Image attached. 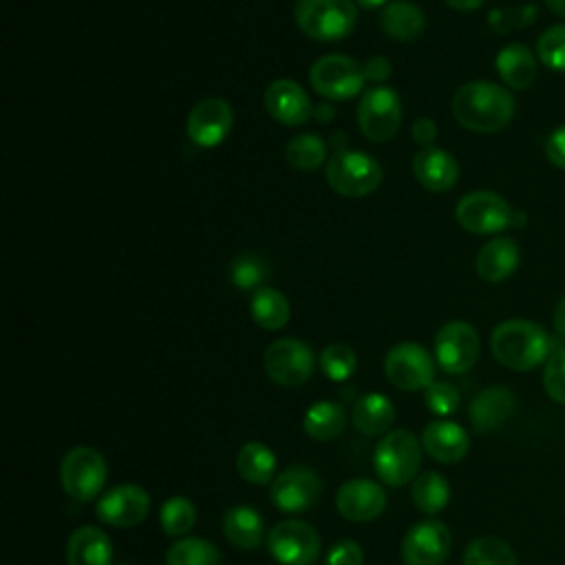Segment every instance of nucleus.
<instances>
[{"label": "nucleus", "mask_w": 565, "mask_h": 565, "mask_svg": "<svg viewBox=\"0 0 565 565\" xmlns=\"http://www.w3.org/2000/svg\"><path fill=\"white\" fill-rule=\"evenodd\" d=\"M512 93L494 82H468L452 97L455 119L472 132H497L514 117Z\"/></svg>", "instance_id": "nucleus-1"}, {"label": "nucleus", "mask_w": 565, "mask_h": 565, "mask_svg": "<svg viewBox=\"0 0 565 565\" xmlns=\"http://www.w3.org/2000/svg\"><path fill=\"white\" fill-rule=\"evenodd\" d=\"M547 331L532 320L499 322L490 335V351L499 364L512 371H532L552 353Z\"/></svg>", "instance_id": "nucleus-2"}, {"label": "nucleus", "mask_w": 565, "mask_h": 565, "mask_svg": "<svg viewBox=\"0 0 565 565\" xmlns=\"http://www.w3.org/2000/svg\"><path fill=\"white\" fill-rule=\"evenodd\" d=\"M298 29L318 42H335L355 29L353 0H298L294 9Z\"/></svg>", "instance_id": "nucleus-3"}, {"label": "nucleus", "mask_w": 565, "mask_h": 565, "mask_svg": "<svg viewBox=\"0 0 565 565\" xmlns=\"http://www.w3.org/2000/svg\"><path fill=\"white\" fill-rule=\"evenodd\" d=\"M422 463V441L411 430H391L377 441L373 452L375 475L388 486H404L417 477Z\"/></svg>", "instance_id": "nucleus-4"}, {"label": "nucleus", "mask_w": 565, "mask_h": 565, "mask_svg": "<svg viewBox=\"0 0 565 565\" xmlns=\"http://www.w3.org/2000/svg\"><path fill=\"white\" fill-rule=\"evenodd\" d=\"M327 183L333 192L342 196H366L371 194L382 181L380 163L358 150H338L327 159Z\"/></svg>", "instance_id": "nucleus-5"}, {"label": "nucleus", "mask_w": 565, "mask_h": 565, "mask_svg": "<svg viewBox=\"0 0 565 565\" xmlns=\"http://www.w3.org/2000/svg\"><path fill=\"white\" fill-rule=\"evenodd\" d=\"M455 218L472 234H497L510 225H523V216L516 214L503 196L488 190L461 196L455 207Z\"/></svg>", "instance_id": "nucleus-6"}, {"label": "nucleus", "mask_w": 565, "mask_h": 565, "mask_svg": "<svg viewBox=\"0 0 565 565\" xmlns=\"http://www.w3.org/2000/svg\"><path fill=\"white\" fill-rule=\"evenodd\" d=\"M309 82L324 99L347 102L362 93L366 77L355 60L340 53H329L313 62L309 68Z\"/></svg>", "instance_id": "nucleus-7"}, {"label": "nucleus", "mask_w": 565, "mask_h": 565, "mask_svg": "<svg viewBox=\"0 0 565 565\" xmlns=\"http://www.w3.org/2000/svg\"><path fill=\"white\" fill-rule=\"evenodd\" d=\"M106 475L108 468L104 457L88 446L71 448L60 466V481L64 492L82 503L95 499L102 492Z\"/></svg>", "instance_id": "nucleus-8"}, {"label": "nucleus", "mask_w": 565, "mask_h": 565, "mask_svg": "<svg viewBox=\"0 0 565 565\" xmlns=\"http://www.w3.org/2000/svg\"><path fill=\"white\" fill-rule=\"evenodd\" d=\"M265 373L271 382L280 386H300L305 384L316 369V358L309 344L296 338H280L271 342L263 355Z\"/></svg>", "instance_id": "nucleus-9"}, {"label": "nucleus", "mask_w": 565, "mask_h": 565, "mask_svg": "<svg viewBox=\"0 0 565 565\" xmlns=\"http://www.w3.org/2000/svg\"><path fill=\"white\" fill-rule=\"evenodd\" d=\"M399 124L402 102L393 88L377 86L362 95L358 104V126L366 139L375 143L388 141L395 137Z\"/></svg>", "instance_id": "nucleus-10"}, {"label": "nucleus", "mask_w": 565, "mask_h": 565, "mask_svg": "<svg viewBox=\"0 0 565 565\" xmlns=\"http://www.w3.org/2000/svg\"><path fill=\"white\" fill-rule=\"evenodd\" d=\"M384 375L402 391H419L435 382V362L417 342H399L384 358Z\"/></svg>", "instance_id": "nucleus-11"}, {"label": "nucleus", "mask_w": 565, "mask_h": 565, "mask_svg": "<svg viewBox=\"0 0 565 565\" xmlns=\"http://www.w3.org/2000/svg\"><path fill=\"white\" fill-rule=\"evenodd\" d=\"M479 358L477 329L466 320L446 322L435 335V360L450 373L461 375L475 366Z\"/></svg>", "instance_id": "nucleus-12"}, {"label": "nucleus", "mask_w": 565, "mask_h": 565, "mask_svg": "<svg viewBox=\"0 0 565 565\" xmlns=\"http://www.w3.org/2000/svg\"><path fill=\"white\" fill-rule=\"evenodd\" d=\"M267 550L280 565H311L320 554V536L309 523L287 519L267 534Z\"/></svg>", "instance_id": "nucleus-13"}, {"label": "nucleus", "mask_w": 565, "mask_h": 565, "mask_svg": "<svg viewBox=\"0 0 565 565\" xmlns=\"http://www.w3.org/2000/svg\"><path fill=\"white\" fill-rule=\"evenodd\" d=\"M322 481L311 468L289 466L280 475H276L269 497L278 510L287 514H298L311 510L318 503Z\"/></svg>", "instance_id": "nucleus-14"}, {"label": "nucleus", "mask_w": 565, "mask_h": 565, "mask_svg": "<svg viewBox=\"0 0 565 565\" xmlns=\"http://www.w3.org/2000/svg\"><path fill=\"white\" fill-rule=\"evenodd\" d=\"M452 536L446 523L426 519L415 523L402 539L404 565H441L450 554Z\"/></svg>", "instance_id": "nucleus-15"}, {"label": "nucleus", "mask_w": 565, "mask_h": 565, "mask_svg": "<svg viewBox=\"0 0 565 565\" xmlns=\"http://www.w3.org/2000/svg\"><path fill=\"white\" fill-rule=\"evenodd\" d=\"M150 510V497L135 483H121L110 488L97 501L95 514L102 523L113 527H132L146 519Z\"/></svg>", "instance_id": "nucleus-16"}, {"label": "nucleus", "mask_w": 565, "mask_h": 565, "mask_svg": "<svg viewBox=\"0 0 565 565\" xmlns=\"http://www.w3.org/2000/svg\"><path fill=\"white\" fill-rule=\"evenodd\" d=\"M232 106L221 97L201 99L188 115V137L201 148L218 146L232 130Z\"/></svg>", "instance_id": "nucleus-17"}, {"label": "nucleus", "mask_w": 565, "mask_h": 565, "mask_svg": "<svg viewBox=\"0 0 565 565\" xmlns=\"http://www.w3.org/2000/svg\"><path fill=\"white\" fill-rule=\"evenodd\" d=\"M335 508L347 521H373L386 508V492L371 479H349L335 494Z\"/></svg>", "instance_id": "nucleus-18"}, {"label": "nucleus", "mask_w": 565, "mask_h": 565, "mask_svg": "<svg viewBox=\"0 0 565 565\" xmlns=\"http://www.w3.org/2000/svg\"><path fill=\"white\" fill-rule=\"evenodd\" d=\"M265 110L285 126H300L313 115V106L300 84L294 79H276L265 90Z\"/></svg>", "instance_id": "nucleus-19"}, {"label": "nucleus", "mask_w": 565, "mask_h": 565, "mask_svg": "<svg viewBox=\"0 0 565 565\" xmlns=\"http://www.w3.org/2000/svg\"><path fill=\"white\" fill-rule=\"evenodd\" d=\"M514 406L516 395L508 386H488L472 397L468 417L477 433H492L508 422Z\"/></svg>", "instance_id": "nucleus-20"}, {"label": "nucleus", "mask_w": 565, "mask_h": 565, "mask_svg": "<svg viewBox=\"0 0 565 565\" xmlns=\"http://www.w3.org/2000/svg\"><path fill=\"white\" fill-rule=\"evenodd\" d=\"M413 174L426 190L448 192L459 179V163L444 148L428 146L413 157Z\"/></svg>", "instance_id": "nucleus-21"}, {"label": "nucleus", "mask_w": 565, "mask_h": 565, "mask_svg": "<svg viewBox=\"0 0 565 565\" xmlns=\"http://www.w3.org/2000/svg\"><path fill=\"white\" fill-rule=\"evenodd\" d=\"M424 450L439 463L461 461L470 448L468 433L448 419H435L422 430Z\"/></svg>", "instance_id": "nucleus-22"}, {"label": "nucleus", "mask_w": 565, "mask_h": 565, "mask_svg": "<svg viewBox=\"0 0 565 565\" xmlns=\"http://www.w3.org/2000/svg\"><path fill=\"white\" fill-rule=\"evenodd\" d=\"M519 260H521V252L516 241L508 236H499V238H490L479 249L475 267L479 278L488 282H501L514 274V269L519 267Z\"/></svg>", "instance_id": "nucleus-23"}, {"label": "nucleus", "mask_w": 565, "mask_h": 565, "mask_svg": "<svg viewBox=\"0 0 565 565\" xmlns=\"http://www.w3.org/2000/svg\"><path fill=\"white\" fill-rule=\"evenodd\" d=\"M113 545L104 530L93 525L77 527L66 541L68 565H110Z\"/></svg>", "instance_id": "nucleus-24"}, {"label": "nucleus", "mask_w": 565, "mask_h": 565, "mask_svg": "<svg viewBox=\"0 0 565 565\" xmlns=\"http://www.w3.org/2000/svg\"><path fill=\"white\" fill-rule=\"evenodd\" d=\"M494 66L505 86L514 90H525L536 79L539 60L525 44L512 42L497 53Z\"/></svg>", "instance_id": "nucleus-25"}, {"label": "nucleus", "mask_w": 565, "mask_h": 565, "mask_svg": "<svg viewBox=\"0 0 565 565\" xmlns=\"http://www.w3.org/2000/svg\"><path fill=\"white\" fill-rule=\"evenodd\" d=\"M225 539L238 550H256L265 539V521L249 505H234L223 516Z\"/></svg>", "instance_id": "nucleus-26"}, {"label": "nucleus", "mask_w": 565, "mask_h": 565, "mask_svg": "<svg viewBox=\"0 0 565 565\" xmlns=\"http://www.w3.org/2000/svg\"><path fill=\"white\" fill-rule=\"evenodd\" d=\"M426 24L424 13L419 11L417 4L406 2V0H395L386 2L380 13V26L382 31L399 42H408L422 35Z\"/></svg>", "instance_id": "nucleus-27"}, {"label": "nucleus", "mask_w": 565, "mask_h": 565, "mask_svg": "<svg viewBox=\"0 0 565 565\" xmlns=\"http://www.w3.org/2000/svg\"><path fill=\"white\" fill-rule=\"evenodd\" d=\"M353 426L362 435H382L388 430V426L395 419V406L393 402L382 393H366L353 404Z\"/></svg>", "instance_id": "nucleus-28"}, {"label": "nucleus", "mask_w": 565, "mask_h": 565, "mask_svg": "<svg viewBox=\"0 0 565 565\" xmlns=\"http://www.w3.org/2000/svg\"><path fill=\"white\" fill-rule=\"evenodd\" d=\"M347 426V415L335 402H316L302 417V430L316 441H329L338 437Z\"/></svg>", "instance_id": "nucleus-29"}, {"label": "nucleus", "mask_w": 565, "mask_h": 565, "mask_svg": "<svg viewBox=\"0 0 565 565\" xmlns=\"http://www.w3.org/2000/svg\"><path fill=\"white\" fill-rule=\"evenodd\" d=\"M238 475L254 486H265L276 479V457L260 441H247L236 455Z\"/></svg>", "instance_id": "nucleus-30"}, {"label": "nucleus", "mask_w": 565, "mask_h": 565, "mask_svg": "<svg viewBox=\"0 0 565 565\" xmlns=\"http://www.w3.org/2000/svg\"><path fill=\"white\" fill-rule=\"evenodd\" d=\"M249 309L254 322L267 331L282 329L289 322V302L274 287H258L252 296Z\"/></svg>", "instance_id": "nucleus-31"}, {"label": "nucleus", "mask_w": 565, "mask_h": 565, "mask_svg": "<svg viewBox=\"0 0 565 565\" xmlns=\"http://www.w3.org/2000/svg\"><path fill=\"white\" fill-rule=\"evenodd\" d=\"M411 497L413 503L417 505L419 512L424 514H437L446 508L448 499H450V486L444 479V475L439 472H422L415 477L413 488H411Z\"/></svg>", "instance_id": "nucleus-32"}, {"label": "nucleus", "mask_w": 565, "mask_h": 565, "mask_svg": "<svg viewBox=\"0 0 565 565\" xmlns=\"http://www.w3.org/2000/svg\"><path fill=\"white\" fill-rule=\"evenodd\" d=\"M285 159L296 170H316L327 159V141L313 132L296 135L285 146Z\"/></svg>", "instance_id": "nucleus-33"}, {"label": "nucleus", "mask_w": 565, "mask_h": 565, "mask_svg": "<svg viewBox=\"0 0 565 565\" xmlns=\"http://www.w3.org/2000/svg\"><path fill=\"white\" fill-rule=\"evenodd\" d=\"M221 552L205 539L188 536L170 545L166 565H221Z\"/></svg>", "instance_id": "nucleus-34"}, {"label": "nucleus", "mask_w": 565, "mask_h": 565, "mask_svg": "<svg viewBox=\"0 0 565 565\" xmlns=\"http://www.w3.org/2000/svg\"><path fill=\"white\" fill-rule=\"evenodd\" d=\"M463 565H519L512 547L497 536H479L463 550Z\"/></svg>", "instance_id": "nucleus-35"}, {"label": "nucleus", "mask_w": 565, "mask_h": 565, "mask_svg": "<svg viewBox=\"0 0 565 565\" xmlns=\"http://www.w3.org/2000/svg\"><path fill=\"white\" fill-rule=\"evenodd\" d=\"M161 527L168 536H181L196 523V508L185 497H170L159 512Z\"/></svg>", "instance_id": "nucleus-36"}, {"label": "nucleus", "mask_w": 565, "mask_h": 565, "mask_svg": "<svg viewBox=\"0 0 565 565\" xmlns=\"http://www.w3.org/2000/svg\"><path fill=\"white\" fill-rule=\"evenodd\" d=\"M318 362H320L322 373L333 382L349 380L358 366V358H355L353 349L347 344H340V342L324 347Z\"/></svg>", "instance_id": "nucleus-37"}, {"label": "nucleus", "mask_w": 565, "mask_h": 565, "mask_svg": "<svg viewBox=\"0 0 565 565\" xmlns=\"http://www.w3.org/2000/svg\"><path fill=\"white\" fill-rule=\"evenodd\" d=\"M536 57L543 66L565 73V24L547 26L536 40Z\"/></svg>", "instance_id": "nucleus-38"}, {"label": "nucleus", "mask_w": 565, "mask_h": 565, "mask_svg": "<svg viewBox=\"0 0 565 565\" xmlns=\"http://www.w3.org/2000/svg\"><path fill=\"white\" fill-rule=\"evenodd\" d=\"M267 276V265L256 254H241L230 267V278L238 289H254Z\"/></svg>", "instance_id": "nucleus-39"}, {"label": "nucleus", "mask_w": 565, "mask_h": 565, "mask_svg": "<svg viewBox=\"0 0 565 565\" xmlns=\"http://www.w3.org/2000/svg\"><path fill=\"white\" fill-rule=\"evenodd\" d=\"M543 386L554 402L565 404V347H554L545 360Z\"/></svg>", "instance_id": "nucleus-40"}, {"label": "nucleus", "mask_w": 565, "mask_h": 565, "mask_svg": "<svg viewBox=\"0 0 565 565\" xmlns=\"http://www.w3.org/2000/svg\"><path fill=\"white\" fill-rule=\"evenodd\" d=\"M424 402L435 415H452L459 408V391L448 382H433L424 388Z\"/></svg>", "instance_id": "nucleus-41"}, {"label": "nucleus", "mask_w": 565, "mask_h": 565, "mask_svg": "<svg viewBox=\"0 0 565 565\" xmlns=\"http://www.w3.org/2000/svg\"><path fill=\"white\" fill-rule=\"evenodd\" d=\"M534 9H536L534 4L521 7V9H497L488 15V20L497 33H505L510 29H519V26L534 22V18H536Z\"/></svg>", "instance_id": "nucleus-42"}, {"label": "nucleus", "mask_w": 565, "mask_h": 565, "mask_svg": "<svg viewBox=\"0 0 565 565\" xmlns=\"http://www.w3.org/2000/svg\"><path fill=\"white\" fill-rule=\"evenodd\" d=\"M364 563V552L355 541H338L335 545H331L324 565H362Z\"/></svg>", "instance_id": "nucleus-43"}, {"label": "nucleus", "mask_w": 565, "mask_h": 565, "mask_svg": "<svg viewBox=\"0 0 565 565\" xmlns=\"http://www.w3.org/2000/svg\"><path fill=\"white\" fill-rule=\"evenodd\" d=\"M545 154L552 166L565 170V126H558L550 132L545 141Z\"/></svg>", "instance_id": "nucleus-44"}, {"label": "nucleus", "mask_w": 565, "mask_h": 565, "mask_svg": "<svg viewBox=\"0 0 565 565\" xmlns=\"http://www.w3.org/2000/svg\"><path fill=\"white\" fill-rule=\"evenodd\" d=\"M411 135H413V139H415L422 148H428V146H433V141L437 139V124H435L430 117H419V119H415V124L411 126Z\"/></svg>", "instance_id": "nucleus-45"}, {"label": "nucleus", "mask_w": 565, "mask_h": 565, "mask_svg": "<svg viewBox=\"0 0 565 565\" xmlns=\"http://www.w3.org/2000/svg\"><path fill=\"white\" fill-rule=\"evenodd\" d=\"M362 71H364V77L369 82H384L391 75V62L382 55H375V57L364 62Z\"/></svg>", "instance_id": "nucleus-46"}, {"label": "nucleus", "mask_w": 565, "mask_h": 565, "mask_svg": "<svg viewBox=\"0 0 565 565\" xmlns=\"http://www.w3.org/2000/svg\"><path fill=\"white\" fill-rule=\"evenodd\" d=\"M552 324H554L556 333L561 338H565V296L556 302V309H554V316H552Z\"/></svg>", "instance_id": "nucleus-47"}, {"label": "nucleus", "mask_w": 565, "mask_h": 565, "mask_svg": "<svg viewBox=\"0 0 565 565\" xmlns=\"http://www.w3.org/2000/svg\"><path fill=\"white\" fill-rule=\"evenodd\" d=\"M450 9H455V11H475V9H479L486 0H444Z\"/></svg>", "instance_id": "nucleus-48"}, {"label": "nucleus", "mask_w": 565, "mask_h": 565, "mask_svg": "<svg viewBox=\"0 0 565 565\" xmlns=\"http://www.w3.org/2000/svg\"><path fill=\"white\" fill-rule=\"evenodd\" d=\"M313 115H316V119H318V121L327 124V121H331V119H333L335 110H333L329 104H318V106L313 108Z\"/></svg>", "instance_id": "nucleus-49"}, {"label": "nucleus", "mask_w": 565, "mask_h": 565, "mask_svg": "<svg viewBox=\"0 0 565 565\" xmlns=\"http://www.w3.org/2000/svg\"><path fill=\"white\" fill-rule=\"evenodd\" d=\"M331 143H333L335 152H338V150H347V135H344L342 130H338V132L331 137Z\"/></svg>", "instance_id": "nucleus-50"}, {"label": "nucleus", "mask_w": 565, "mask_h": 565, "mask_svg": "<svg viewBox=\"0 0 565 565\" xmlns=\"http://www.w3.org/2000/svg\"><path fill=\"white\" fill-rule=\"evenodd\" d=\"M545 4H547L550 11H554L558 15H565V0H545Z\"/></svg>", "instance_id": "nucleus-51"}, {"label": "nucleus", "mask_w": 565, "mask_h": 565, "mask_svg": "<svg viewBox=\"0 0 565 565\" xmlns=\"http://www.w3.org/2000/svg\"><path fill=\"white\" fill-rule=\"evenodd\" d=\"M362 9H377V7H384L386 0H355Z\"/></svg>", "instance_id": "nucleus-52"}, {"label": "nucleus", "mask_w": 565, "mask_h": 565, "mask_svg": "<svg viewBox=\"0 0 565 565\" xmlns=\"http://www.w3.org/2000/svg\"><path fill=\"white\" fill-rule=\"evenodd\" d=\"M121 565H128V563H121Z\"/></svg>", "instance_id": "nucleus-53"}]
</instances>
